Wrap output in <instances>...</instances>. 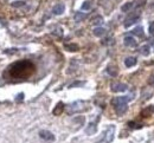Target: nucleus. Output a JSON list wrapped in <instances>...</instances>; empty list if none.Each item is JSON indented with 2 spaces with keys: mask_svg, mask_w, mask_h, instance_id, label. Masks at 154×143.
Returning a JSON list of instances; mask_svg holds the SVG:
<instances>
[{
  "mask_svg": "<svg viewBox=\"0 0 154 143\" xmlns=\"http://www.w3.org/2000/svg\"><path fill=\"white\" fill-rule=\"evenodd\" d=\"M107 72H108V75H110V76H111V77H116L119 70L116 69V66H114V65H109L108 68H107Z\"/></svg>",
  "mask_w": 154,
  "mask_h": 143,
  "instance_id": "obj_16",
  "label": "nucleus"
},
{
  "mask_svg": "<svg viewBox=\"0 0 154 143\" xmlns=\"http://www.w3.org/2000/svg\"><path fill=\"white\" fill-rule=\"evenodd\" d=\"M84 82H75L72 84H70V88H76V87H83Z\"/></svg>",
  "mask_w": 154,
  "mask_h": 143,
  "instance_id": "obj_23",
  "label": "nucleus"
},
{
  "mask_svg": "<svg viewBox=\"0 0 154 143\" xmlns=\"http://www.w3.org/2000/svg\"><path fill=\"white\" fill-rule=\"evenodd\" d=\"M84 121H85V120H84V117H83V116H81V117H76V118H74V122H78V123H80V124H81V126H82V124H83V123H84Z\"/></svg>",
  "mask_w": 154,
  "mask_h": 143,
  "instance_id": "obj_24",
  "label": "nucleus"
},
{
  "mask_svg": "<svg viewBox=\"0 0 154 143\" xmlns=\"http://www.w3.org/2000/svg\"><path fill=\"white\" fill-rule=\"evenodd\" d=\"M128 89V87L126 84H123V83H111L110 85V90L113 92H123V91H126Z\"/></svg>",
  "mask_w": 154,
  "mask_h": 143,
  "instance_id": "obj_5",
  "label": "nucleus"
},
{
  "mask_svg": "<svg viewBox=\"0 0 154 143\" xmlns=\"http://www.w3.org/2000/svg\"><path fill=\"white\" fill-rule=\"evenodd\" d=\"M34 71V65L30 60H19L12 64L8 69V73L12 78H26L31 76Z\"/></svg>",
  "mask_w": 154,
  "mask_h": 143,
  "instance_id": "obj_1",
  "label": "nucleus"
},
{
  "mask_svg": "<svg viewBox=\"0 0 154 143\" xmlns=\"http://www.w3.org/2000/svg\"><path fill=\"white\" fill-rule=\"evenodd\" d=\"M138 63V59L135 57H127L126 59H124V65L127 66V68H133V66H135Z\"/></svg>",
  "mask_w": 154,
  "mask_h": 143,
  "instance_id": "obj_10",
  "label": "nucleus"
},
{
  "mask_svg": "<svg viewBox=\"0 0 154 143\" xmlns=\"http://www.w3.org/2000/svg\"><path fill=\"white\" fill-rule=\"evenodd\" d=\"M123 44L126 45L127 47H135V46L138 45L136 40L134 39L133 37H130V36H127V37H124V39H123Z\"/></svg>",
  "mask_w": 154,
  "mask_h": 143,
  "instance_id": "obj_9",
  "label": "nucleus"
},
{
  "mask_svg": "<svg viewBox=\"0 0 154 143\" xmlns=\"http://www.w3.org/2000/svg\"><path fill=\"white\" fill-rule=\"evenodd\" d=\"M114 134H115V127L109 126L107 129H105V131L103 132L102 138L97 143H111V141L114 138Z\"/></svg>",
  "mask_w": 154,
  "mask_h": 143,
  "instance_id": "obj_2",
  "label": "nucleus"
},
{
  "mask_svg": "<svg viewBox=\"0 0 154 143\" xmlns=\"http://www.w3.org/2000/svg\"><path fill=\"white\" fill-rule=\"evenodd\" d=\"M94 36L96 37H103L105 33H107V30H105L104 27H95L94 31H93Z\"/></svg>",
  "mask_w": 154,
  "mask_h": 143,
  "instance_id": "obj_13",
  "label": "nucleus"
},
{
  "mask_svg": "<svg viewBox=\"0 0 154 143\" xmlns=\"http://www.w3.org/2000/svg\"><path fill=\"white\" fill-rule=\"evenodd\" d=\"M64 11H65V5L62 4V3L55 5L53 8H52V12H53V14H56V15H61V14H63Z\"/></svg>",
  "mask_w": 154,
  "mask_h": 143,
  "instance_id": "obj_8",
  "label": "nucleus"
},
{
  "mask_svg": "<svg viewBox=\"0 0 154 143\" xmlns=\"http://www.w3.org/2000/svg\"><path fill=\"white\" fill-rule=\"evenodd\" d=\"M148 31H149V34H154V21H152L148 26Z\"/></svg>",
  "mask_w": 154,
  "mask_h": 143,
  "instance_id": "obj_26",
  "label": "nucleus"
},
{
  "mask_svg": "<svg viewBox=\"0 0 154 143\" xmlns=\"http://www.w3.org/2000/svg\"><path fill=\"white\" fill-rule=\"evenodd\" d=\"M149 52H151L149 45H143V46L140 47V53L142 56H149Z\"/></svg>",
  "mask_w": 154,
  "mask_h": 143,
  "instance_id": "obj_17",
  "label": "nucleus"
},
{
  "mask_svg": "<svg viewBox=\"0 0 154 143\" xmlns=\"http://www.w3.org/2000/svg\"><path fill=\"white\" fill-rule=\"evenodd\" d=\"M64 49L66 51H70V52H76L80 50V46L77 44H74V43H70V44H64Z\"/></svg>",
  "mask_w": 154,
  "mask_h": 143,
  "instance_id": "obj_11",
  "label": "nucleus"
},
{
  "mask_svg": "<svg viewBox=\"0 0 154 143\" xmlns=\"http://www.w3.org/2000/svg\"><path fill=\"white\" fill-rule=\"evenodd\" d=\"M39 137L44 140L45 142H53L55 141V135L49 130H42L39 131Z\"/></svg>",
  "mask_w": 154,
  "mask_h": 143,
  "instance_id": "obj_6",
  "label": "nucleus"
},
{
  "mask_svg": "<svg viewBox=\"0 0 154 143\" xmlns=\"http://www.w3.org/2000/svg\"><path fill=\"white\" fill-rule=\"evenodd\" d=\"M53 34H57V36H62L63 34V31H62V28H58V30H56V31H53Z\"/></svg>",
  "mask_w": 154,
  "mask_h": 143,
  "instance_id": "obj_29",
  "label": "nucleus"
},
{
  "mask_svg": "<svg viewBox=\"0 0 154 143\" xmlns=\"http://www.w3.org/2000/svg\"><path fill=\"white\" fill-rule=\"evenodd\" d=\"M24 5H25V3L24 1H20V0H17V1H13L12 3V6L13 7H22Z\"/></svg>",
  "mask_w": 154,
  "mask_h": 143,
  "instance_id": "obj_22",
  "label": "nucleus"
},
{
  "mask_svg": "<svg viewBox=\"0 0 154 143\" xmlns=\"http://www.w3.org/2000/svg\"><path fill=\"white\" fill-rule=\"evenodd\" d=\"M96 131H97V127H96V123L95 122H91L90 124L88 126V128L85 129V132L88 135H94Z\"/></svg>",
  "mask_w": 154,
  "mask_h": 143,
  "instance_id": "obj_12",
  "label": "nucleus"
},
{
  "mask_svg": "<svg viewBox=\"0 0 154 143\" xmlns=\"http://www.w3.org/2000/svg\"><path fill=\"white\" fill-rule=\"evenodd\" d=\"M63 110H64V104H63L62 102H59V103L56 105V108L53 109L52 112H53L55 116H58V115H61V113L63 112Z\"/></svg>",
  "mask_w": 154,
  "mask_h": 143,
  "instance_id": "obj_14",
  "label": "nucleus"
},
{
  "mask_svg": "<svg viewBox=\"0 0 154 143\" xmlns=\"http://www.w3.org/2000/svg\"><path fill=\"white\" fill-rule=\"evenodd\" d=\"M148 84L151 85V87H154V75H152L149 79H148Z\"/></svg>",
  "mask_w": 154,
  "mask_h": 143,
  "instance_id": "obj_27",
  "label": "nucleus"
},
{
  "mask_svg": "<svg viewBox=\"0 0 154 143\" xmlns=\"http://www.w3.org/2000/svg\"><path fill=\"white\" fill-rule=\"evenodd\" d=\"M139 19H140V15H138V14L128 17V18L126 19V20H124V27H126V28L130 27L132 25H134V24H135L136 21H139Z\"/></svg>",
  "mask_w": 154,
  "mask_h": 143,
  "instance_id": "obj_7",
  "label": "nucleus"
},
{
  "mask_svg": "<svg viewBox=\"0 0 154 143\" xmlns=\"http://www.w3.org/2000/svg\"><path fill=\"white\" fill-rule=\"evenodd\" d=\"M83 104H84V103H83L82 101H77V102L70 104V105H69V109H68L69 113H75V112L82 111V110H83Z\"/></svg>",
  "mask_w": 154,
  "mask_h": 143,
  "instance_id": "obj_4",
  "label": "nucleus"
},
{
  "mask_svg": "<svg viewBox=\"0 0 154 143\" xmlns=\"http://www.w3.org/2000/svg\"><path fill=\"white\" fill-rule=\"evenodd\" d=\"M102 23H103V18L101 15H95L91 19V24L93 25H101Z\"/></svg>",
  "mask_w": 154,
  "mask_h": 143,
  "instance_id": "obj_19",
  "label": "nucleus"
},
{
  "mask_svg": "<svg viewBox=\"0 0 154 143\" xmlns=\"http://www.w3.org/2000/svg\"><path fill=\"white\" fill-rule=\"evenodd\" d=\"M133 6H134V4L133 3H126V4H123L122 6H121V11L122 12H129L130 9L133 8Z\"/></svg>",
  "mask_w": 154,
  "mask_h": 143,
  "instance_id": "obj_18",
  "label": "nucleus"
},
{
  "mask_svg": "<svg viewBox=\"0 0 154 143\" xmlns=\"http://www.w3.org/2000/svg\"><path fill=\"white\" fill-rule=\"evenodd\" d=\"M85 18H86V14L83 13V12H76L75 15H74V19H75V21H76V23H81V21H83Z\"/></svg>",
  "mask_w": 154,
  "mask_h": 143,
  "instance_id": "obj_15",
  "label": "nucleus"
},
{
  "mask_svg": "<svg viewBox=\"0 0 154 143\" xmlns=\"http://www.w3.org/2000/svg\"><path fill=\"white\" fill-rule=\"evenodd\" d=\"M132 33L135 34V36H138V37H143V28H142L141 26H138V27H135V28H134V30L132 31Z\"/></svg>",
  "mask_w": 154,
  "mask_h": 143,
  "instance_id": "obj_20",
  "label": "nucleus"
},
{
  "mask_svg": "<svg viewBox=\"0 0 154 143\" xmlns=\"http://www.w3.org/2000/svg\"><path fill=\"white\" fill-rule=\"evenodd\" d=\"M81 8L83 9V11H89V9L91 8V3L90 1H84L81 6Z\"/></svg>",
  "mask_w": 154,
  "mask_h": 143,
  "instance_id": "obj_21",
  "label": "nucleus"
},
{
  "mask_svg": "<svg viewBox=\"0 0 154 143\" xmlns=\"http://www.w3.org/2000/svg\"><path fill=\"white\" fill-rule=\"evenodd\" d=\"M102 43L104 45H110V44H114V39H113V38H108V39H104Z\"/></svg>",
  "mask_w": 154,
  "mask_h": 143,
  "instance_id": "obj_25",
  "label": "nucleus"
},
{
  "mask_svg": "<svg viewBox=\"0 0 154 143\" xmlns=\"http://www.w3.org/2000/svg\"><path fill=\"white\" fill-rule=\"evenodd\" d=\"M111 104L114 105V108H115V111H116V113H118L119 116H122V115H124V113L127 112V110H128V104H127V103L118 102V101H115V98L111 101Z\"/></svg>",
  "mask_w": 154,
  "mask_h": 143,
  "instance_id": "obj_3",
  "label": "nucleus"
},
{
  "mask_svg": "<svg viewBox=\"0 0 154 143\" xmlns=\"http://www.w3.org/2000/svg\"><path fill=\"white\" fill-rule=\"evenodd\" d=\"M23 99H24V93H19L18 96H17V98H16L17 102H20V101H23Z\"/></svg>",
  "mask_w": 154,
  "mask_h": 143,
  "instance_id": "obj_28",
  "label": "nucleus"
}]
</instances>
